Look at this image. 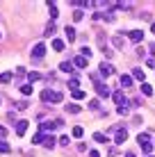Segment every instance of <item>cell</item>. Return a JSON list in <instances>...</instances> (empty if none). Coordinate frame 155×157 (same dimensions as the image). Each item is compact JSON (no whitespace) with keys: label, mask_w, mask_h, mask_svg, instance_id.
Segmentation results:
<instances>
[{"label":"cell","mask_w":155,"mask_h":157,"mask_svg":"<svg viewBox=\"0 0 155 157\" xmlns=\"http://www.w3.org/2000/svg\"><path fill=\"white\" fill-rule=\"evenodd\" d=\"M128 36H130V41L139 43V41L144 39V32H141V30H130V32H128Z\"/></svg>","instance_id":"cell-7"},{"label":"cell","mask_w":155,"mask_h":157,"mask_svg":"<svg viewBox=\"0 0 155 157\" xmlns=\"http://www.w3.org/2000/svg\"><path fill=\"white\" fill-rule=\"evenodd\" d=\"M141 150H144V153H146V157H148V155H151V150H153V144H151V141L144 144V146H141Z\"/></svg>","instance_id":"cell-30"},{"label":"cell","mask_w":155,"mask_h":157,"mask_svg":"<svg viewBox=\"0 0 155 157\" xmlns=\"http://www.w3.org/2000/svg\"><path fill=\"white\" fill-rule=\"evenodd\" d=\"M44 55H46V46H44V43H37V46L32 48V57H34V59H41Z\"/></svg>","instance_id":"cell-3"},{"label":"cell","mask_w":155,"mask_h":157,"mask_svg":"<svg viewBox=\"0 0 155 157\" xmlns=\"http://www.w3.org/2000/svg\"><path fill=\"white\" fill-rule=\"evenodd\" d=\"M16 109H21V112H23V109H28V100H21V102H16Z\"/></svg>","instance_id":"cell-33"},{"label":"cell","mask_w":155,"mask_h":157,"mask_svg":"<svg viewBox=\"0 0 155 157\" xmlns=\"http://www.w3.org/2000/svg\"><path fill=\"white\" fill-rule=\"evenodd\" d=\"M151 32H153V34H155V23H153V25H151Z\"/></svg>","instance_id":"cell-41"},{"label":"cell","mask_w":155,"mask_h":157,"mask_svg":"<svg viewBox=\"0 0 155 157\" xmlns=\"http://www.w3.org/2000/svg\"><path fill=\"white\" fill-rule=\"evenodd\" d=\"M9 82H12V73H2V75H0V84H9Z\"/></svg>","instance_id":"cell-17"},{"label":"cell","mask_w":155,"mask_h":157,"mask_svg":"<svg viewBox=\"0 0 155 157\" xmlns=\"http://www.w3.org/2000/svg\"><path fill=\"white\" fill-rule=\"evenodd\" d=\"M132 84V75H121V86H130Z\"/></svg>","instance_id":"cell-19"},{"label":"cell","mask_w":155,"mask_h":157,"mask_svg":"<svg viewBox=\"0 0 155 157\" xmlns=\"http://www.w3.org/2000/svg\"><path fill=\"white\" fill-rule=\"evenodd\" d=\"M44 139H46V137H44V132H37L34 137H32V144H44Z\"/></svg>","instance_id":"cell-23"},{"label":"cell","mask_w":155,"mask_h":157,"mask_svg":"<svg viewBox=\"0 0 155 157\" xmlns=\"http://www.w3.org/2000/svg\"><path fill=\"white\" fill-rule=\"evenodd\" d=\"M66 112H71V114H80V112H82V107H80V105H73V102H71V105H66Z\"/></svg>","instance_id":"cell-15"},{"label":"cell","mask_w":155,"mask_h":157,"mask_svg":"<svg viewBox=\"0 0 155 157\" xmlns=\"http://www.w3.org/2000/svg\"><path fill=\"white\" fill-rule=\"evenodd\" d=\"M78 86H80L78 78H71V80H68V89H71V91H78Z\"/></svg>","instance_id":"cell-21"},{"label":"cell","mask_w":155,"mask_h":157,"mask_svg":"<svg viewBox=\"0 0 155 157\" xmlns=\"http://www.w3.org/2000/svg\"><path fill=\"white\" fill-rule=\"evenodd\" d=\"M116 112L123 116V114H128V107H126V105H119V107H116Z\"/></svg>","instance_id":"cell-36"},{"label":"cell","mask_w":155,"mask_h":157,"mask_svg":"<svg viewBox=\"0 0 155 157\" xmlns=\"http://www.w3.org/2000/svg\"><path fill=\"white\" fill-rule=\"evenodd\" d=\"M5 137H7V128L0 125V139H5Z\"/></svg>","instance_id":"cell-38"},{"label":"cell","mask_w":155,"mask_h":157,"mask_svg":"<svg viewBox=\"0 0 155 157\" xmlns=\"http://www.w3.org/2000/svg\"><path fill=\"white\" fill-rule=\"evenodd\" d=\"M28 123H30V121H25V118H23V121H16V134H18V137H23V134H25Z\"/></svg>","instance_id":"cell-6"},{"label":"cell","mask_w":155,"mask_h":157,"mask_svg":"<svg viewBox=\"0 0 155 157\" xmlns=\"http://www.w3.org/2000/svg\"><path fill=\"white\" fill-rule=\"evenodd\" d=\"M94 141H98V144H107L110 139H107V134H103V132H94Z\"/></svg>","instance_id":"cell-12"},{"label":"cell","mask_w":155,"mask_h":157,"mask_svg":"<svg viewBox=\"0 0 155 157\" xmlns=\"http://www.w3.org/2000/svg\"><path fill=\"white\" fill-rule=\"evenodd\" d=\"M112 98H114V102H116V105H128V100H126L123 91H114V94H112Z\"/></svg>","instance_id":"cell-8"},{"label":"cell","mask_w":155,"mask_h":157,"mask_svg":"<svg viewBox=\"0 0 155 157\" xmlns=\"http://www.w3.org/2000/svg\"><path fill=\"white\" fill-rule=\"evenodd\" d=\"M82 57H87V59L91 57V48H87V46H84V48H82Z\"/></svg>","instance_id":"cell-34"},{"label":"cell","mask_w":155,"mask_h":157,"mask_svg":"<svg viewBox=\"0 0 155 157\" xmlns=\"http://www.w3.org/2000/svg\"><path fill=\"white\" fill-rule=\"evenodd\" d=\"M64 96L60 94V91H50V89H46V91H41V100L44 102H62Z\"/></svg>","instance_id":"cell-1"},{"label":"cell","mask_w":155,"mask_h":157,"mask_svg":"<svg viewBox=\"0 0 155 157\" xmlns=\"http://www.w3.org/2000/svg\"><path fill=\"white\" fill-rule=\"evenodd\" d=\"M55 144H57V139L52 137V134H46V139H44V146H46V148L52 150V148H55Z\"/></svg>","instance_id":"cell-9"},{"label":"cell","mask_w":155,"mask_h":157,"mask_svg":"<svg viewBox=\"0 0 155 157\" xmlns=\"http://www.w3.org/2000/svg\"><path fill=\"white\" fill-rule=\"evenodd\" d=\"M57 141H60V146H68V137H66V134H64V137H60V139H57Z\"/></svg>","instance_id":"cell-37"},{"label":"cell","mask_w":155,"mask_h":157,"mask_svg":"<svg viewBox=\"0 0 155 157\" xmlns=\"http://www.w3.org/2000/svg\"><path fill=\"white\" fill-rule=\"evenodd\" d=\"M137 144H139V146L148 144V134H146V132H144V134H139V137H137Z\"/></svg>","instance_id":"cell-28"},{"label":"cell","mask_w":155,"mask_h":157,"mask_svg":"<svg viewBox=\"0 0 155 157\" xmlns=\"http://www.w3.org/2000/svg\"><path fill=\"white\" fill-rule=\"evenodd\" d=\"M21 94H23V96H32V86L30 84H23V86H21Z\"/></svg>","instance_id":"cell-26"},{"label":"cell","mask_w":155,"mask_h":157,"mask_svg":"<svg viewBox=\"0 0 155 157\" xmlns=\"http://www.w3.org/2000/svg\"><path fill=\"white\" fill-rule=\"evenodd\" d=\"M60 71H62V73H73L76 68H73L71 62H62V64H60Z\"/></svg>","instance_id":"cell-11"},{"label":"cell","mask_w":155,"mask_h":157,"mask_svg":"<svg viewBox=\"0 0 155 157\" xmlns=\"http://www.w3.org/2000/svg\"><path fill=\"white\" fill-rule=\"evenodd\" d=\"M64 32H66V39H68V43H71V41H76V28H68V25H66V30H64Z\"/></svg>","instance_id":"cell-14"},{"label":"cell","mask_w":155,"mask_h":157,"mask_svg":"<svg viewBox=\"0 0 155 157\" xmlns=\"http://www.w3.org/2000/svg\"><path fill=\"white\" fill-rule=\"evenodd\" d=\"M89 157H100V153L98 150H89Z\"/></svg>","instance_id":"cell-39"},{"label":"cell","mask_w":155,"mask_h":157,"mask_svg":"<svg viewBox=\"0 0 155 157\" xmlns=\"http://www.w3.org/2000/svg\"><path fill=\"white\" fill-rule=\"evenodd\" d=\"M126 139H128V130H126V128H116V137H114V141H116V144H123Z\"/></svg>","instance_id":"cell-5"},{"label":"cell","mask_w":155,"mask_h":157,"mask_svg":"<svg viewBox=\"0 0 155 157\" xmlns=\"http://www.w3.org/2000/svg\"><path fill=\"white\" fill-rule=\"evenodd\" d=\"M132 78L141 80V84H144V71H141V68H132Z\"/></svg>","instance_id":"cell-16"},{"label":"cell","mask_w":155,"mask_h":157,"mask_svg":"<svg viewBox=\"0 0 155 157\" xmlns=\"http://www.w3.org/2000/svg\"><path fill=\"white\" fill-rule=\"evenodd\" d=\"M98 68H100V75H103V78H110V75L114 73V66H112L110 62H103V64H100Z\"/></svg>","instance_id":"cell-2"},{"label":"cell","mask_w":155,"mask_h":157,"mask_svg":"<svg viewBox=\"0 0 155 157\" xmlns=\"http://www.w3.org/2000/svg\"><path fill=\"white\" fill-rule=\"evenodd\" d=\"M96 91H98L100 98H107V96H110V86L105 82H96Z\"/></svg>","instance_id":"cell-4"},{"label":"cell","mask_w":155,"mask_h":157,"mask_svg":"<svg viewBox=\"0 0 155 157\" xmlns=\"http://www.w3.org/2000/svg\"><path fill=\"white\" fill-rule=\"evenodd\" d=\"M148 157H153V155H148Z\"/></svg>","instance_id":"cell-42"},{"label":"cell","mask_w":155,"mask_h":157,"mask_svg":"<svg viewBox=\"0 0 155 157\" xmlns=\"http://www.w3.org/2000/svg\"><path fill=\"white\" fill-rule=\"evenodd\" d=\"M112 43H114L116 48H123V36H119V34H116L114 39H112Z\"/></svg>","instance_id":"cell-24"},{"label":"cell","mask_w":155,"mask_h":157,"mask_svg":"<svg viewBox=\"0 0 155 157\" xmlns=\"http://www.w3.org/2000/svg\"><path fill=\"white\" fill-rule=\"evenodd\" d=\"M84 18V12L82 9H76V12H73V21H82Z\"/></svg>","instance_id":"cell-27"},{"label":"cell","mask_w":155,"mask_h":157,"mask_svg":"<svg viewBox=\"0 0 155 157\" xmlns=\"http://www.w3.org/2000/svg\"><path fill=\"white\" fill-rule=\"evenodd\" d=\"M39 78H41V75L37 73V71H32V73H28V80H30V82H37V80H39Z\"/></svg>","instance_id":"cell-31"},{"label":"cell","mask_w":155,"mask_h":157,"mask_svg":"<svg viewBox=\"0 0 155 157\" xmlns=\"http://www.w3.org/2000/svg\"><path fill=\"white\" fill-rule=\"evenodd\" d=\"M64 46H66V43H64L62 39H52V50L62 52V50H64Z\"/></svg>","instance_id":"cell-13"},{"label":"cell","mask_w":155,"mask_h":157,"mask_svg":"<svg viewBox=\"0 0 155 157\" xmlns=\"http://www.w3.org/2000/svg\"><path fill=\"white\" fill-rule=\"evenodd\" d=\"M71 134H73V137H76V139H80V137H82V134H84V130L80 128V125H76V128L71 130Z\"/></svg>","instance_id":"cell-22"},{"label":"cell","mask_w":155,"mask_h":157,"mask_svg":"<svg viewBox=\"0 0 155 157\" xmlns=\"http://www.w3.org/2000/svg\"><path fill=\"white\" fill-rule=\"evenodd\" d=\"M9 150H12V148H9V144H7V141H0V153H2V155H7Z\"/></svg>","instance_id":"cell-25"},{"label":"cell","mask_w":155,"mask_h":157,"mask_svg":"<svg viewBox=\"0 0 155 157\" xmlns=\"http://www.w3.org/2000/svg\"><path fill=\"white\" fill-rule=\"evenodd\" d=\"M73 98H76V100H82V98H84V91H82V89L73 91Z\"/></svg>","instance_id":"cell-32"},{"label":"cell","mask_w":155,"mask_h":157,"mask_svg":"<svg viewBox=\"0 0 155 157\" xmlns=\"http://www.w3.org/2000/svg\"><path fill=\"white\" fill-rule=\"evenodd\" d=\"M48 9H50V18H57V16H60V14H57V5L55 2H48Z\"/></svg>","instance_id":"cell-18"},{"label":"cell","mask_w":155,"mask_h":157,"mask_svg":"<svg viewBox=\"0 0 155 157\" xmlns=\"http://www.w3.org/2000/svg\"><path fill=\"white\" fill-rule=\"evenodd\" d=\"M141 91H144V96H153V86L148 84V82H144V84H141Z\"/></svg>","instance_id":"cell-20"},{"label":"cell","mask_w":155,"mask_h":157,"mask_svg":"<svg viewBox=\"0 0 155 157\" xmlns=\"http://www.w3.org/2000/svg\"><path fill=\"white\" fill-rule=\"evenodd\" d=\"M87 62H89V59H87V57H82V55H78L76 59H73V66H78V68H84V66H87Z\"/></svg>","instance_id":"cell-10"},{"label":"cell","mask_w":155,"mask_h":157,"mask_svg":"<svg viewBox=\"0 0 155 157\" xmlns=\"http://www.w3.org/2000/svg\"><path fill=\"white\" fill-rule=\"evenodd\" d=\"M98 107H100V102H98V100H91V102H89V109H94V112H96Z\"/></svg>","instance_id":"cell-35"},{"label":"cell","mask_w":155,"mask_h":157,"mask_svg":"<svg viewBox=\"0 0 155 157\" xmlns=\"http://www.w3.org/2000/svg\"><path fill=\"white\" fill-rule=\"evenodd\" d=\"M126 157H135V153H126Z\"/></svg>","instance_id":"cell-40"},{"label":"cell","mask_w":155,"mask_h":157,"mask_svg":"<svg viewBox=\"0 0 155 157\" xmlns=\"http://www.w3.org/2000/svg\"><path fill=\"white\" fill-rule=\"evenodd\" d=\"M46 36H50V34H55V23H48V28H46V32H44Z\"/></svg>","instance_id":"cell-29"}]
</instances>
